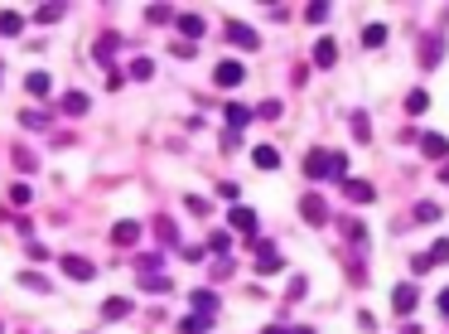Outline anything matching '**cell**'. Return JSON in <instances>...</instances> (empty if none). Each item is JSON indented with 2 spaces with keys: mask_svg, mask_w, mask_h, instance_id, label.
Wrapping results in <instances>:
<instances>
[{
  "mask_svg": "<svg viewBox=\"0 0 449 334\" xmlns=\"http://www.w3.org/2000/svg\"><path fill=\"white\" fill-rule=\"evenodd\" d=\"M343 169H348V160L339 155V150H334V155H324V150L305 155V174H309V179H324V174H329V179H339Z\"/></svg>",
  "mask_w": 449,
  "mask_h": 334,
  "instance_id": "6da1fadb",
  "label": "cell"
},
{
  "mask_svg": "<svg viewBox=\"0 0 449 334\" xmlns=\"http://www.w3.org/2000/svg\"><path fill=\"white\" fill-rule=\"evenodd\" d=\"M63 272H68L73 281H92L97 277V267H92L87 257H63Z\"/></svg>",
  "mask_w": 449,
  "mask_h": 334,
  "instance_id": "7a4b0ae2",
  "label": "cell"
},
{
  "mask_svg": "<svg viewBox=\"0 0 449 334\" xmlns=\"http://www.w3.org/2000/svg\"><path fill=\"white\" fill-rule=\"evenodd\" d=\"M212 78H217V87H237L246 73H241V63H232V58H227V63H217V73H212Z\"/></svg>",
  "mask_w": 449,
  "mask_h": 334,
  "instance_id": "3957f363",
  "label": "cell"
},
{
  "mask_svg": "<svg viewBox=\"0 0 449 334\" xmlns=\"http://www.w3.org/2000/svg\"><path fill=\"white\" fill-rule=\"evenodd\" d=\"M300 213H305L309 223H324V218H329V208H324V199H319V194H305V199H300Z\"/></svg>",
  "mask_w": 449,
  "mask_h": 334,
  "instance_id": "277c9868",
  "label": "cell"
},
{
  "mask_svg": "<svg viewBox=\"0 0 449 334\" xmlns=\"http://www.w3.org/2000/svg\"><path fill=\"white\" fill-rule=\"evenodd\" d=\"M343 194L353 199V204H372V199H377V189H372L368 179H348V184H343Z\"/></svg>",
  "mask_w": 449,
  "mask_h": 334,
  "instance_id": "5b68a950",
  "label": "cell"
},
{
  "mask_svg": "<svg viewBox=\"0 0 449 334\" xmlns=\"http://www.w3.org/2000/svg\"><path fill=\"white\" fill-rule=\"evenodd\" d=\"M227 39H232L237 49H256V34H251L246 25H227Z\"/></svg>",
  "mask_w": 449,
  "mask_h": 334,
  "instance_id": "8992f818",
  "label": "cell"
},
{
  "mask_svg": "<svg viewBox=\"0 0 449 334\" xmlns=\"http://www.w3.org/2000/svg\"><path fill=\"white\" fill-rule=\"evenodd\" d=\"M421 145H425V155H435V160H445V155H449V140L435 136V131H430V136H421Z\"/></svg>",
  "mask_w": 449,
  "mask_h": 334,
  "instance_id": "52a82bcc",
  "label": "cell"
},
{
  "mask_svg": "<svg viewBox=\"0 0 449 334\" xmlns=\"http://www.w3.org/2000/svg\"><path fill=\"white\" fill-rule=\"evenodd\" d=\"M334 58H339V49H334V39H319V44H314V63H319V68H329Z\"/></svg>",
  "mask_w": 449,
  "mask_h": 334,
  "instance_id": "ba28073f",
  "label": "cell"
},
{
  "mask_svg": "<svg viewBox=\"0 0 449 334\" xmlns=\"http://www.w3.org/2000/svg\"><path fill=\"white\" fill-rule=\"evenodd\" d=\"M392 301H397L401 315H411V310H416V286H397V296H392Z\"/></svg>",
  "mask_w": 449,
  "mask_h": 334,
  "instance_id": "9c48e42d",
  "label": "cell"
},
{
  "mask_svg": "<svg viewBox=\"0 0 449 334\" xmlns=\"http://www.w3.org/2000/svg\"><path fill=\"white\" fill-rule=\"evenodd\" d=\"M232 228H237V233H251V228H256V213H251V208H232Z\"/></svg>",
  "mask_w": 449,
  "mask_h": 334,
  "instance_id": "30bf717a",
  "label": "cell"
},
{
  "mask_svg": "<svg viewBox=\"0 0 449 334\" xmlns=\"http://www.w3.org/2000/svg\"><path fill=\"white\" fill-rule=\"evenodd\" d=\"M111 238H116L121 247H131L135 238H140V228H135V223H116V233H111Z\"/></svg>",
  "mask_w": 449,
  "mask_h": 334,
  "instance_id": "8fae6325",
  "label": "cell"
},
{
  "mask_svg": "<svg viewBox=\"0 0 449 334\" xmlns=\"http://www.w3.org/2000/svg\"><path fill=\"white\" fill-rule=\"evenodd\" d=\"M363 44H368V49H382V44H387V29H382V25H368V29H363Z\"/></svg>",
  "mask_w": 449,
  "mask_h": 334,
  "instance_id": "7c38bea8",
  "label": "cell"
},
{
  "mask_svg": "<svg viewBox=\"0 0 449 334\" xmlns=\"http://www.w3.org/2000/svg\"><path fill=\"white\" fill-rule=\"evenodd\" d=\"M126 310H131V301H121V296H111V301H106V306H102V315H106V320H121Z\"/></svg>",
  "mask_w": 449,
  "mask_h": 334,
  "instance_id": "4fadbf2b",
  "label": "cell"
},
{
  "mask_svg": "<svg viewBox=\"0 0 449 334\" xmlns=\"http://www.w3.org/2000/svg\"><path fill=\"white\" fill-rule=\"evenodd\" d=\"M193 306H198V315L208 320L212 310H217V296H212V291H198V296H193Z\"/></svg>",
  "mask_w": 449,
  "mask_h": 334,
  "instance_id": "5bb4252c",
  "label": "cell"
},
{
  "mask_svg": "<svg viewBox=\"0 0 449 334\" xmlns=\"http://www.w3.org/2000/svg\"><path fill=\"white\" fill-rule=\"evenodd\" d=\"M256 165H261V169H275V165H280V155H275L271 145H256Z\"/></svg>",
  "mask_w": 449,
  "mask_h": 334,
  "instance_id": "9a60e30c",
  "label": "cell"
},
{
  "mask_svg": "<svg viewBox=\"0 0 449 334\" xmlns=\"http://www.w3.org/2000/svg\"><path fill=\"white\" fill-rule=\"evenodd\" d=\"M256 272H261V277H271V272H280V257H275L271 247H261V267H256Z\"/></svg>",
  "mask_w": 449,
  "mask_h": 334,
  "instance_id": "2e32d148",
  "label": "cell"
},
{
  "mask_svg": "<svg viewBox=\"0 0 449 334\" xmlns=\"http://www.w3.org/2000/svg\"><path fill=\"white\" fill-rule=\"evenodd\" d=\"M179 29H184L188 39H198V34H203V20H198V15H179Z\"/></svg>",
  "mask_w": 449,
  "mask_h": 334,
  "instance_id": "e0dca14e",
  "label": "cell"
},
{
  "mask_svg": "<svg viewBox=\"0 0 449 334\" xmlns=\"http://www.w3.org/2000/svg\"><path fill=\"white\" fill-rule=\"evenodd\" d=\"M63 111L82 116V111H87V97H82V92H68V97H63Z\"/></svg>",
  "mask_w": 449,
  "mask_h": 334,
  "instance_id": "ac0fdd59",
  "label": "cell"
},
{
  "mask_svg": "<svg viewBox=\"0 0 449 334\" xmlns=\"http://www.w3.org/2000/svg\"><path fill=\"white\" fill-rule=\"evenodd\" d=\"M425 257H430V267H435V262H449V238H440V243L425 252Z\"/></svg>",
  "mask_w": 449,
  "mask_h": 334,
  "instance_id": "d6986e66",
  "label": "cell"
},
{
  "mask_svg": "<svg viewBox=\"0 0 449 334\" xmlns=\"http://www.w3.org/2000/svg\"><path fill=\"white\" fill-rule=\"evenodd\" d=\"M29 92L44 97V92H49V78H44V73H29Z\"/></svg>",
  "mask_w": 449,
  "mask_h": 334,
  "instance_id": "ffe728a7",
  "label": "cell"
},
{
  "mask_svg": "<svg viewBox=\"0 0 449 334\" xmlns=\"http://www.w3.org/2000/svg\"><path fill=\"white\" fill-rule=\"evenodd\" d=\"M406 107H411V111H425V107H430V97H425L421 87H416V92H411V97H406Z\"/></svg>",
  "mask_w": 449,
  "mask_h": 334,
  "instance_id": "44dd1931",
  "label": "cell"
},
{
  "mask_svg": "<svg viewBox=\"0 0 449 334\" xmlns=\"http://www.w3.org/2000/svg\"><path fill=\"white\" fill-rule=\"evenodd\" d=\"M416 218H421V223H435V218H440V208H435V204H416Z\"/></svg>",
  "mask_w": 449,
  "mask_h": 334,
  "instance_id": "7402d4cb",
  "label": "cell"
},
{
  "mask_svg": "<svg viewBox=\"0 0 449 334\" xmlns=\"http://www.w3.org/2000/svg\"><path fill=\"white\" fill-rule=\"evenodd\" d=\"M440 54H445V44H440V39H430V44H425V63H440Z\"/></svg>",
  "mask_w": 449,
  "mask_h": 334,
  "instance_id": "603a6c76",
  "label": "cell"
},
{
  "mask_svg": "<svg viewBox=\"0 0 449 334\" xmlns=\"http://www.w3.org/2000/svg\"><path fill=\"white\" fill-rule=\"evenodd\" d=\"M256 116H266V121H275V116H280V102H261V107H256Z\"/></svg>",
  "mask_w": 449,
  "mask_h": 334,
  "instance_id": "cb8c5ba5",
  "label": "cell"
},
{
  "mask_svg": "<svg viewBox=\"0 0 449 334\" xmlns=\"http://www.w3.org/2000/svg\"><path fill=\"white\" fill-rule=\"evenodd\" d=\"M0 29H5V34H15V29H20V15H10V10H5V15H0Z\"/></svg>",
  "mask_w": 449,
  "mask_h": 334,
  "instance_id": "d4e9b609",
  "label": "cell"
},
{
  "mask_svg": "<svg viewBox=\"0 0 449 334\" xmlns=\"http://www.w3.org/2000/svg\"><path fill=\"white\" fill-rule=\"evenodd\" d=\"M246 116H251V111H246V107H227V121H232V126H241Z\"/></svg>",
  "mask_w": 449,
  "mask_h": 334,
  "instance_id": "484cf974",
  "label": "cell"
},
{
  "mask_svg": "<svg viewBox=\"0 0 449 334\" xmlns=\"http://www.w3.org/2000/svg\"><path fill=\"white\" fill-rule=\"evenodd\" d=\"M440 315H449V291H440Z\"/></svg>",
  "mask_w": 449,
  "mask_h": 334,
  "instance_id": "4316f807",
  "label": "cell"
},
{
  "mask_svg": "<svg viewBox=\"0 0 449 334\" xmlns=\"http://www.w3.org/2000/svg\"><path fill=\"white\" fill-rule=\"evenodd\" d=\"M290 334H314V330H290Z\"/></svg>",
  "mask_w": 449,
  "mask_h": 334,
  "instance_id": "83f0119b",
  "label": "cell"
}]
</instances>
